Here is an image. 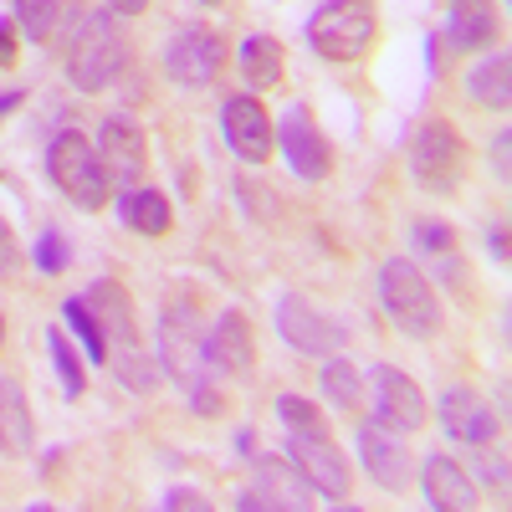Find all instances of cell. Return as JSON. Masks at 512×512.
Returning <instances> with one entry per match:
<instances>
[{"label":"cell","instance_id":"obj_5","mask_svg":"<svg viewBox=\"0 0 512 512\" xmlns=\"http://www.w3.org/2000/svg\"><path fill=\"white\" fill-rule=\"evenodd\" d=\"M159 369L190 395L205 379V318L190 292L169 297L159 308Z\"/></svg>","mask_w":512,"mask_h":512},{"label":"cell","instance_id":"obj_41","mask_svg":"<svg viewBox=\"0 0 512 512\" xmlns=\"http://www.w3.org/2000/svg\"><path fill=\"white\" fill-rule=\"evenodd\" d=\"M200 6H226V0H200Z\"/></svg>","mask_w":512,"mask_h":512},{"label":"cell","instance_id":"obj_4","mask_svg":"<svg viewBox=\"0 0 512 512\" xmlns=\"http://www.w3.org/2000/svg\"><path fill=\"white\" fill-rule=\"evenodd\" d=\"M47 175L52 185L77 205V210H103L113 200V180H108V169L93 149V139H82L77 128H62V134L47 144Z\"/></svg>","mask_w":512,"mask_h":512},{"label":"cell","instance_id":"obj_10","mask_svg":"<svg viewBox=\"0 0 512 512\" xmlns=\"http://www.w3.org/2000/svg\"><path fill=\"white\" fill-rule=\"evenodd\" d=\"M277 333H282V344H287V349L308 354V359L344 354V328H338L318 303H308L303 292L277 297Z\"/></svg>","mask_w":512,"mask_h":512},{"label":"cell","instance_id":"obj_2","mask_svg":"<svg viewBox=\"0 0 512 512\" xmlns=\"http://www.w3.org/2000/svg\"><path fill=\"white\" fill-rule=\"evenodd\" d=\"M128 31L113 11H88L67 36V77L77 93H103L128 67Z\"/></svg>","mask_w":512,"mask_h":512},{"label":"cell","instance_id":"obj_12","mask_svg":"<svg viewBox=\"0 0 512 512\" xmlns=\"http://www.w3.org/2000/svg\"><path fill=\"white\" fill-rule=\"evenodd\" d=\"M287 461L303 472V482L323 497V502H344L354 492V466L349 456L333 446V436H287Z\"/></svg>","mask_w":512,"mask_h":512},{"label":"cell","instance_id":"obj_14","mask_svg":"<svg viewBox=\"0 0 512 512\" xmlns=\"http://www.w3.org/2000/svg\"><path fill=\"white\" fill-rule=\"evenodd\" d=\"M256 461V482L251 487H241V497H236V507L241 512H303V507H313V487L303 482V472L287 461V456H251Z\"/></svg>","mask_w":512,"mask_h":512},{"label":"cell","instance_id":"obj_21","mask_svg":"<svg viewBox=\"0 0 512 512\" xmlns=\"http://www.w3.org/2000/svg\"><path fill=\"white\" fill-rule=\"evenodd\" d=\"M36 446V420L26 384L16 374H0V456H26Z\"/></svg>","mask_w":512,"mask_h":512},{"label":"cell","instance_id":"obj_13","mask_svg":"<svg viewBox=\"0 0 512 512\" xmlns=\"http://www.w3.org/2000/svg\"><path fill=\"white\" fill-rule=\"evenodd\" d=\"M354 446H359L364 472H369L384 492H410L415 456L405 451V431H395V425H384V420H359Z\"/></svg>","mask_w":512,"mask_h":512},{"label":"cell","instance_id":"obj_11","mask_svg":"<svg viewBox=\"0 0 512 512\" xmlns=\"http://www.w3.org/2000/svg\"><path fill=\"white\" fill-rule=\"evenodd\" d=\"M221 139L241 164H267L277 149V123L256 93H236L221 103Z\"/></svg>","mask_w":512,"mask_h":512},{"label":"cell","instance_id":"obj_19","mask_svg":"<svg viewBox=\"0 0 512 512\" xmlns=\"http://www.w3.org/2000/svg\"><path fill=\"white\" fill-rule=\"evenodd\" d=\"M492 41H502V21H497L492 0H446L441 47H451V52H492Z\"/></svg>","mask_w":512,"mask_h":512},{"label":"cell","instance_id":"obj_8","mask_svg":"<svg viewBox=\"0 0 512 512\" xmlns=\"http://www.w3.org/2000/svg\"><path fill=\"white\" fill-rule=\"evenodd\" d=\"M277 149H282V159H287V169L297 180L318 185V180L333 175V149H328V139H323V128H318L308 103H292L277 118Z\"/></svg>","mask_w":512,"mask_h":512},{"label":"cell","instance_id":"obj_39","mask_svg":"<svg viewBox=\"0 0 512 512\" xmlns=\"http://www.w3.org/2000/svg\"><path fill=\"white\" fill-rule=\"evenodd\" d=\"M21 108V93H0V118H11Z\"/></svg>","mask_w":512,"mask_h":512},{"label":"cell","instance_id":"obj_30","mask_svg":"<svg viewBox=\"0 0 512 512\" xmlns=\"http://www.w3.org/2000/svg\"><path fill=\"white\" fill-rule=\"evenodd\" d=\"M31 262L41 267V277H62L67 267H72V246H67V236L57 231V226H47L36 236V251H31Z\"/></svg>","mask_w":512,"mask_h":512},{"label":"cell","instance_id":"obj_6","mask_svg":"<svg viewBox=\"0 0 512 512\" xmlns=\"http://www.w3.org/2000/svg\"><path fill=\"white\" fill-rule=\"evenodd\" d=\"M308 41L328 62H364L379 41V11L374 0H328L308 16Z\"/></svg>","mask_w":512,"mask_h":512},{"label":"cell","instance_id":"obj_34","mask_svg":"<svg viewBox=\"0 0 512 512\" xmlns=\"http://www.w3.org/2000/svg\"><path fill=\"white\" fill-rule=\"evenodd\" d=\"M159 507H180V512H210V502H205L200 492H190V487H169V492L159 497Z\"/></svg>","mask_w":512,"mask_h":512},{"label":"cell","instance_id":"obj_27","mask_svg":"<svg viewBox=\"0 0 512 512\" xmlns=\"http://www.w3.org/2000/svg\"><path fill=\"white\" fill-rule=\"evenodd\" d=\"M62 318H67V328L77 333V344H82V354H88V364H108V338H103L98 318L88 313V303H82V297H67Z\"/></svg>","mask_w":512,"mask_h":512},{"label":"cell","instance_id":"obj_9","mask_svg":"<svg viewBox=\"0 0 512 512\" xmlns=\"http://www.w3.org/2000/svg\"><path fill=\"white\" fill-rule=\"evenodd\" d=\"M226 67V36L210 26H180L164 47V72L180 82V88H210Z\"/></svg>","mask_w":512,"mask_h":512},{"label":"cell","instance_id":"obj_33","mask_svg":"<svg viewBox=\"0 0 512 512\" xmlns=\"http://www.w3.org/2000/svg\"><path fill=\"white\" fill-rule=\"evenodd\" d=\"M492 175L507 185V175H512V134L507 128H497V139H492Z\"/></svg>","mask_w":512,"mask_h":512},{"label":"cell","instance_id":"obj_25","mask_svg":"<svg viewBox=\"0 0 512 512\" xmlns=\"http://www.w3.org/2000/svg\"><path fill=\"white\" fill-rule=\"evenodd\" d=\"M318 384H323V395H328V405H333L338 415H359L364 400H369V379H364V369H359L354 359H344V354H328V359H323Z\"/></svg>","mask_w":512,"mask_h":512},{"label":"cell","instance_id":"obj_29","mask_svg":"<svg viewBox=\"0 0 512 512\" xmlns=\"http://www.w3.org/2000/svg\"><path fill=\"white\" fill-rule=\"evenodd\" d=\"M277 420L287 425V436H323L328 431V420H323V410L313 405V400H303V395H277Z\"/></svg>","mask_w":512,"mask_h":512},{"label":"cell","instance_id":"obj_31","mask_svg":"<svg viewBox=\"0 0 512 512\" xmlns=\"http://www.w3.org/2000/svg\"><path fill=\"white\" fill-rule=\"evenodd\" d=\"M410 236H415L420 251H431V256L456 251V226H451V221H436V216H420V221L410 226Z\"/></svg>","mask_w":512,"mask_h":512},{"label":"cell","instance_id":"obj_26","mask_svg":"<svg viewBox=\"0 0 512 512\" xmlns=\"http://www.w3.org/2000/svg\"><path fill=\"white\" fill-rule=\"evenodd\" d=\"M47 349H52V369H57V379H62V395H67V400H82V395H88V369H82V359H77V349L67 344L62 328H47Z\"/></svg>","mask_w":512,"mask_h":512},{"label":"cell","instance_id":"obj_22","mask_svg":"<svg viewBox=\"0 0 512 512\" xmlns=\"http://www.w3.org/2000/svg\"><path fill=\"white\" fill-rule=\"evenodd\" d=\"M118 221L128 231H139V236H169V226H175V205H169L164 190H118Z\"/></svg>","mask_w":512,"mask_h":512},{"label":"cell","instance_id":"obj_36","mask_svg":"<svg viewBox=\"0 0 512 512\" xmlns=\"http://www.w3.org/2000/svg\"><path fill=\"white\" fill-rule=\"evenodd\" d=\"M482 482H492L497 492H507V456L502 451H487L482 456Z\"/></svg>","mask_w":512,"mask_h":512},{"label":"cell","instance_id":"obj_24","mask_svg":"<svg viewBox=\"0 0 512 512\" xmlns=\"http://www.w3.org/2000/svg\"><path fill=\"white\" fill-rule=\"evenodd\" d=\"M236 62H241V77H246V88H251V93H272L277 82H282V72H287L282 41L267 36V31L246 36V41H241V52H236Z\"/></svg>","mask_w":512,"mask_h":512},{"label":"cell","instance_id":"obj_16","mask_svg":"<svg viewBox=\"0 0 512 512\" xmlns=\"http://www.w3.org/2000/svg\"><path fill=\"white\" fill-rule=\"evenodd\" d=\"M436 420L441 431L461 446H492L502 436V410H492V400H482L472 384H451L436 400Z\"/></svg>","mask_w":512,"mask_h":512},{"label":"cell","instance_id":"obj_3","mask_svg":"<svg viewBox=\"0 0 512 512\" xmlns=\"http://www.w3.org/2000/svg\"><path fill=\"white\" fill-rule=\"evenodd\" d=\"M379 303L395 318V328L405 338H420V344H431L446 323V308H441L431 277H425L410 256H390V262L379 267Z\"/></svg>","mask_w":512,"mask_h":512},{"label":"cell","instance_id":"obj_17","mask_svg":"<svg viewBox=\"0 0 512 512\" xmlns=\"http://www.w3.org/2000/svg\"><path fill=\"white\" fill-rule=\"evenodd\" d=\"M374 420L395 425V431H420L425 420H431V400H425V390L395 364H374Z\"/></svg>","mask_w":512,"mask_h":512},{"label":"cell","instance_id":"obj_23","mask_svg":"<svg viewBox=\"0 0 512 512\" xmlns=\"http://www.w3.org/2000/svg\"><path fill=\"white\" fill-rule=\"evenodd\" d=\"M466 98H472L477 108H492V113L512 108V57L502 47L487 52L472 72H466Z\"/></svg>","mask_w":512,"mask_h":512},{"label":"cell","instance_id":"obj_38","mask_svg":"<svg viewBox=\"0 0 512 512\" xmlns=\"http://www.w3.org/2000/svg\"><path fill=\"white\" fill-rule=\"evenodd\" d=\"M487 246H492V256H497V262H507V226H497V231L487 236Z\"/></svg>","mask_w":512,"mask_h":512},{"label":"cell","instance_id":"obj_18","mask_svg":"<svg viewBox=\"0 0 512 512\" xmlns=\"http://www.w3.org/2000/svg\"><path fill=\"white\" fill-rule=\"evenodd\" d=\"M205 364L216 374H226V379L251 374V364H256V333H251V318L241 308H226L216 323H210V333H205Z\"/></svg>","mask_w":512,"mask_h":512},{"label":"cell","instance_id":"obj_20","mask_svg":"<svg viewBox=\"0 0 512 512\" xmlns=\"http://www.w3.org/2000/svg\"><path fill=\"white\" fill-rule=\"evenodd\" d=\"M420 492H425V502H431L436 512H472L477 507L472 472H466L461 461H451V456H431L420 466Z\"/></svg>","mask_w":512,"mask_h":512},{"label":"cell","instance_id":"obj_15","mask_svg":"<svg viewBox=\"0 0 512 512\" xmlns=\"http://www.w3.org/2000/svg\"><path fill=\"white\" fill-rule=\"evenodd\" d=\"M93 149H98V159H103V169H108L113 190H134V185H144V175H149V139H144V128L128 118V113L103 118Z\"/></svg>","mask_w":512,"mask_h":512},{"label":"cell","instance_id":"obj_7","mask_svg":"<svg viewBox=\"0 0 512 512\" xmlns=\"http://www.w3.org/2000/svg\"><path fill=\"white\" fill-rule=\"evenodd\" d=\"M405 154H410V175H415V185H420V190H431V195H451V190L461 185V175H466V144H461V134H456L446 118H425V123H415Z\"/></svg>","mask_w":512,"mask_h":512},{"label":"cell","instance_id":"obj_32","mask_svg":"<svg viewBox=\"0 0 512 512\" xmlns=\"http://www.w3.org/2000/svg\"><path fill=\"white\" fill-rule=\"evenodd\" d=\"M21 272V246H16V231H11V221L0 216V282H11Z\"/></svg>","mask_w":512,"mask_h":512},{"label":"cell","instance_id":"obj_37","mask_svg":"<svg viewBox=\"0 0 512 512\" xmlns=\"http://www.w3.org/2000/svg\"><path fill=\"white\" fill-rule=\"evenodd\" d=\"M108 11H113V16H144L149 0H108Z\"/></svg>","mask_w":512,"mask_h":512},{"label":"cell","instance_id":"obj_1","mask_svg":"<svg viewBox=\"0 0 512 512\" xmlns=\"http://www.w3.org/2000/svg\"><path fill=\"white\" fill-rule=\"evenodd\" d=\"M82 303H88V313L98 318V328L108 338V364H113L118 384L134 395H154L159 390V359L144 349L139 308H134V297H128V287H118L113 277H98V282H88Z\"/></svg>","mask_w":512,"mask_h":512},{"label":"cell","instance_id":"obj_28","mask_svg":"<svg viewBox=\"0 0 512 512\" xmlns=\"http://www.w3.org/2000/svg\"><path fill=\"white\" fill-rule=\"evenodd\" d=\"M62 11H67V0H16L11 16L31 41H52L57 26H62Z\"/></svg>","mask_w":512,"mask_h":512},{"label":"cell","instance_id":"obj_40","mask_svg":"<svg viewBox=\"0 0 512 512\" xmlns=\"http://www.w3.org/2000/svg\"><path fill=\"white\" fill-rule=\"evenodd\" d=\"M0 344H6V318H0Z\"/></svg>","mask_w":512,"mask_h":512},{"label":"cell","instance_id":"obj_35","mask_svg":"<svg viewBox=\"0 0 512 512\" xmlns=\"http://www.w3.org/2000/svg\"><path fill=\"white\" fill-rule=\"evenodd\" d=\"M16 31H21L16 16H0V67H16V52H21L16 47Z\"/></svg>","mask_w":512,"mask_h":512}]
</instances>
